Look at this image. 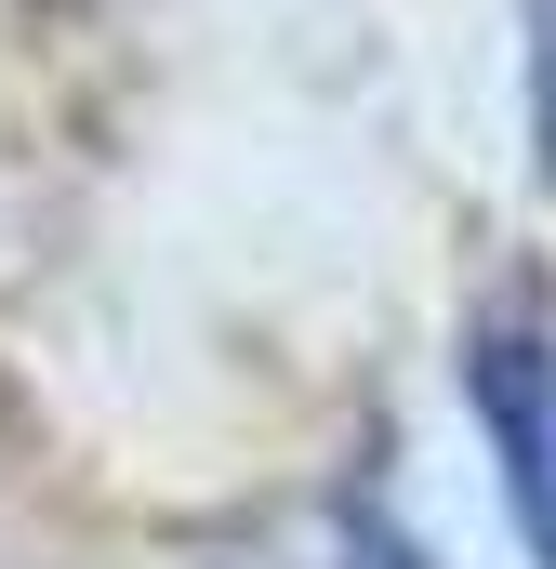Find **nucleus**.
Here are the masks:
<instances>
[{
  "label": "nucleus",
  "instance_id": "1",
  "mask_svg": "<svg viewBox=\"0 0 556 569\" xmlns=\"http://www.w3.org/2000/svg\"><path fill=\"white\" fill-rule=\"evenodd\" d=\"M464 411L490 450L504 530L530 543V569H556V318L530 279H490L464 318Z\"/></svg>",
  "mask_w": 556,
  "mask_h": 569
},
{
  "label": "nucleus",
  "instance_id": "2",
  "mask_svg": "<svg viewBox=\"0 0 556 569\" xmlns=\"http://www.w3.org/2000/svg\"><path fill=\"white\" fill-rule=\"evenodd\" d=\"M331 569H437V557H424L411 530H398V517H385V503L358 490V503L331 517Z\"/></svg>",
  "mask_w": 556,
  "mask_h": 569
},
{
  "label": "nucleus",
  "instance_id": "3",
  "mask_svg": "<svg viewBox=\"0 0 556 569\" xmlns=\"http://www.w3.org/2000/svg\"><path fill=\"white\" fill-rule=\"evenodd\" d=\"M517 40H530V159L556 186V0H517Z\"/></svg>",
  "mask_w": 556,
  "mask_h": 569
}]
</instances>
